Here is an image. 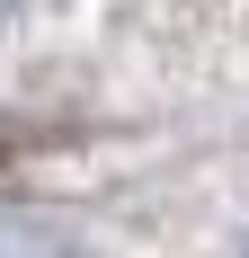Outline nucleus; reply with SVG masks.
Instances as JSON below:
<instances>
[{
  "label": "nucleus",
  "mask_w": 249,
  "mask_h": 258,
  "mask_svg": "<svg viewBox=\"0 0 249 258\" xmlns=\"http://www.w3.org/2000/svg\"><path fill=\"white\" fill-rule=\"evenodd\" d=\"M9 9H18V0H0V18H9Z\"/></svg>",
  "instance_id": "1"
}]
</instances>
